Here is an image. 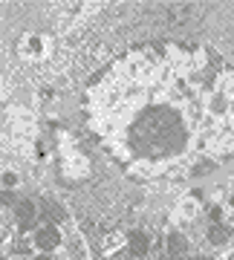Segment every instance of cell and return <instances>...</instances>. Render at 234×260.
I'll return each mask as SVG.
<instances>
[{
	"instance_id": "obj_10",
	"label": "cell",
	"mask_w": 234,
	"mask_h": 260,
	"mask_svg": "<svg viewBox=\"0 0 234 260\" xmlns=\"http://www.w3.org/2000/svg\"><path fill=\"white\" fill-rule=\"evenodd\" d=\"M32 260H52L49 254H38V257H32Z\"/></svg>"
},
{
	"instance_id": "obj_5",
	"label": "cell",
	"mask_w": 234,
	"mask_h": 260,
	"mask_svg": "<svg viewBox=\"0 0 234 260\" xmlns=\"http://www.w3.org/2000/svg\"><path fill=\"white\" fill-rule=\"evenodd\" d=\"M228 237H231V232H228L223 223H214L211 229H208V243H211V246H225Z\"/></svg>"
},
{
	"instance_id": "obj_3",
	"label": "cell",
	"mask_w": 234,
	"mask_h": 260,
	"mask_svg": "<svg viewBox=\"0 0 234 260\" xmlns=\"http://www.w3.org/2000/svg\"><path fill=\"white\" fill-rule=\"evenodd\" d=\"M127 246H130V254L133 257H145L150 251V240L145 232H130V237H127Z\"/></svg>"
},
{
	"instance_id": "obj_2",
	"label": "cell",
	"mask_w": 234,
	"mask_h": 260,
	"mask_svg": "<svg viewBox=\"0 0 234 260\" xmlns=\"http://www.w3.org/2000/svg\"><path fill=\"white\" fill-rule=\"evenodd\" d=\"M15 217H18V225L20 232H26V229H32L35 225V205H32V200H18V205H15Z\"/></svg>"
},
{
	"instance_id": "obj_4",
	"label": "cell",
	"mask_w": 234,
	"mask_h": 260,
	"mask_svg": "<svg viewBox=\"0 0 234 260\" xmlns=\"http://www.w3.org/2000/svg\"><path fill=\"white\" fill-rule=\"evenodd\" d=\"M185 251H188L185 234L171 232V234H168V254H171V257H185Z\"/></svg>"
},
{
	"instance_id": "obj_9",
	"label": "cell",
	"mask_w": 234,
	"mask_h": 260,
	"mask_svg": "<svg viewBox=\"0 0 234 260\" xmlns=\"http://www.w3.org/2000/svg\"><path fill=\"white\" fill-rule=\"evenodd\" d=\"M15 182H18V177H15L12 171H6V174H3V185H6V188H12Z\"/></svg>"
},
{
	"instance_id": "obj_11",
	"label": "cell",
	"mask_w": 234,
	"mask_h": 260,
	"mask_svg": "<svg viewBox=\"0 0 234 260\" xmlns=\"http://www.w3.org/2000/svg\"><path fill=\"white\" fill-rule=\"evenodd\" d=\"M194 260H211V257H194Z\"/></svg>"
},
{
	"instance_id": "obj_7",
	"label": "cell",
	"mask_w": 234,
	"mask_h": 260,
	"mask_svg": "<svg viewBox=\"0 0 234 260\" xmlns=\"http://www.w3.org/2000/svg\"><path fill=\"white\" fill-rule=\"evenodd\" d=\"M0 205H18V194H15L12 188H6V191L0 194Z\"/></svg>"
},
{
	"instance_id": "obj_12",
	"label": "cell",
	"mask_w": 234,
	"mask_h": 260,
	"mask_svg": "<svg viewBox=\"0 0 234 260\" xmlns=\"http://www.w3.org/2000/svg\"><path fill=\"white\" fill-rule=\"evenodd\" d=\"M231 203H234V197H231Z\"/></svg>"
},
{
	"instance_id": "obj_1",
	"label": "cell",
	"mask_w": 234,
	"mask_h": 260,
	"mask_svg": "<svg viewBox=\"0 0 234 260\" xmlns=\"http://www.w3.org/2000/svg\"><path fill=\"white\" fill-rule=\"evenodd\" d=\"M35 246L44 251V254L52 251V249H58V246H61V234H58L55 225H44V229H38L35 232Z\"/></svg>"
},
{
	"instance_id": "obj_8",
	"label": "cell",
	"mask_w": 234,
	"mask_h": 260,
	"mask_svg": "<svg viewBox=\"0 0 234 260\" xmlns=\"http://www.w3.org/2000/svg\"><path fill=\"white\" fill-rule=\"evenodd\" d=\"M211 168H214V162H199L194 168V177H206V174H211Z\"/></svg>"
},
{
	"instance_id": "obj_13",
	"label": "cell",
	"mask_w": 234,
	"mask_h": 260,
	"mask_svg": "<svg viewBox=\"0 0 234 260\" xmlns=\"http://www.w3.org/2000/svg\"><path fill=\"white\" fill-rule=\"evenodd\" d=\"M0 260H6V257H0Z\"/></svg>"
},
{
	"instance_id": "obj_6",
	"label": "cell",
	"mask_w": 234,
	"mask_h": 260,
	"mask_svg": "<svg viewBox=\"0 0 234 260\" xmlns=\"http://www.w3.org/2000/svg\"><path fill=\"white\" fill-rule=\"evenodd\" d=\"M41 208L47 211V217L52 220V223H61V220H64V208H61V205H55L52 200H44V203H41Z\"/></svg>"
}]
</instances>
